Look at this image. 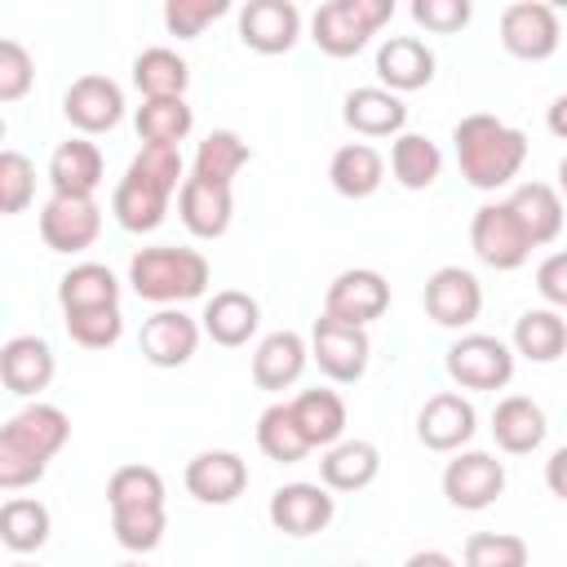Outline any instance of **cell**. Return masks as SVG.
<instances>
[{
	"label": "cell",
	"mask_w": 567,
	"mask_h": 567,
	"mask_svg": "<svg viewBox=\"0 0 567 567\" xmlns=\"http://www.w3.org/2000/svg\"><path fill=\"white\" fill-rule=\"evenodd\" d=\"M49 182H53V195L93 199V190L102 182V151L93 142H84V137H66L49 159Z\"/></svg>",
	"instance_id": "cell-24"
},
{
	"label": "cell",
	"mask_w": 567,
	"mask_h": 567,
	"mask_svg": "<svg viewBox=\"0 0 567 567\" xmlns=\"http://www.w3.org/2000/svg\"><path fill=\"white\" fill-rule=\"evenodd\" d=\"M133 84L146 93V97H182L186 84H190V66L173 53V49H142L133 58Z\"/></svg>",
	"instance_id": "cell-35"
},
{
	"label": "cell",
	"mask_w": 567,
	"mask_h": 567,
	"mask_svg": "<svg viewBox=\"0 0 567 567\" xmlns=\"http://www.w3.org/2000/svg\"><path fill=\"white\" fill-rule=\"evenodd\" d=\"M509 208L518 213V221H523L532 248L558 239V230H563V199H558L554 186H545V182H527V186H518V190L509 195Z\"/></svg>",
	"instance_id": "cell-31"
},
{
	"label": "cell",
	"mask_w": 567,
	"mask_h": 567,
	"mask_svg": "<svg viewBox=\"0 0 567 567\" xmlns=\"http://www.w3.org/2000/svg\"><path fill=\"white\" fill-rule=\"evenodd\" d=\"M13 567H27V563H13Z\"/></svg>",
	"instance_id": "cell-54"
},
{
	"label": "cell",
	"mask_w": 567,
	"mask_h": 567,
	"mask_svg": "<svg viewBox=\"0 0 567 567\" xmlns=\"http://www.w3.org/2000/svg\"><path fill=\"white\" fill-rule=\"evenodd\" d=\"M128 284H133L137 297L159 301V306L190 301V297H199L208 288V261L195 248H173V244L142 248L128 261Z\"/></svg>",
	"instance_id": "cell-4"
},
{
	"label": "cell",
	"mask_w": 567,
	"mask_h": 567,
	"mask_svg": "<svg viewBox=\"0 0 567 567\" xmlns=\"http://www.w3.org/2000/svg\"><path fill=\"white\" fill-rule=\"evenodd\" d=\"M292 416L310 439V447H332L346 434V403L337 390H301L292 399Z\"/></svg>",
	"instance_id": "cell-29"
},
{
	"label": "cell",
	"mask_w": 567,
	"mask_h": 567,
	"mask_svg": "<svg viewBox=\"0 0 567 567\" xmlns=\"http://www.w3.org/2000/svg\"><path fill=\"white\" fill-rule=\"evenodd\" d=\"M0 536L13 554L40 549L49 540V509L31 496H9L4 509H0Z\"/></svg>",
	"instance_id": "cell-40"
},
{
	"label": "cell",
	"mask_w": 567,
	"mask_h": 567,
	"mask_svg": "<svg viewBox=\"0 0 567 567\" xmlns=\"http://www.w3.org/2000/svg\"><path fill=\"white\" fill-rule=\"evenodd\" d=\"M257 447L270 456V461H301L310 452V439L301 434L297 416H292V403H270L261 416H257Z\"/></svg>",
	"instance_id": "cell-37"
},
{
	"label": "cell",
	"mask_w": 567,
	"mask_h": 567,
	"mask_svg": "<svg viewBox=\"0 0 567 567\" xmlns=\"http://www.w3.org/2000/svg\"><path fill=\"white\" fill-rule=\"evenodd\" d=\"M111 532L124 549H155L164 540V509H128V514H111Z\"/></svg>",
	"instance_id": "cell-44"
},
{
	"label": "cell",
	"mask_w": 567,
	"mask_h": 567,
	"mask_svg": "<svg viewBox=\"0 0 567 567\" xmlns=\"http://www.w3.org/2000/svg\"><path fill=\"white\" fill-rule=\"evenodd\" d=\"M120 567H142V563H120Z\"/></svg>",
	"instance_id": "cell-53"
},
{
	"label": "cell",
	"mask_w": 567,
	"mask_h": 567,
	"mask_svg": "<svg viewBox=\"0 0 567 567\" xmlns=\"http://www.w3.org/2000/svg\"><path fill=\"white\" fill-rule=\"evenodd\" d=\"M182 151L177 146H142L111 195V213L124 230H155L168 213V195L182 190Z\"/></svg>",
	"instance_id": "cell-1"
},
{
	"label": "cell",
	"mask_w": 567,
	"mask_h": 567,
	"mask_svg": "<svg viewBox=\"0 0 567 567\" xmlns=\"http://www.w3.org/2000/svg\"><path fill=\"white\" fill-rule=\"evenodd\" d=\"M328 177H332V186H337L346 199H368V195L385 182V159H381L368 142H350V146H341V151L332 155Z\"/></svg>",
	"instance_id": "cell-30"
},
{
	"label": "cell",
	"mask_w": 567,
	"mask_h": 567,
	"mask_svg": "<svg viewBox=\"0 0 567 567\" xmlns=\"http://www.w3.org/2000/svg\"><path fill=\"white\" fill-rule=\"evenodd\" d=\"M248 142L239 137V133H230V128H213L204 142H199V151H195V177H204V182H213V186H230L235 182V173L248 164Z\"/></svg>",
	"instance_id": "cell-36"
},
{
	"label": "cell",
	"mask_w": 567,
	"mask_h": 567,
	"mask_svg": "<svg viewBox=\"0 0 567 567\" xmlns=\"http://www.w3.org/2000/svg\"><path fill=\"white\" fill-rule=\"evenodd\" d=\"M545 483L558 501H567V447H558L549 461H545Z\"/></svg>",
	"instance_id": "cell-49"
},
{
	"label": "cell",
	"mask_w": 567,
	"mask_h": 567,
	"mask_svg": "<svg viewBox=\"0 0 567 567\" xmlns=\"http://www.w3.org/2000/svg\"><path fill=\"white\" fill-rule=\"evenodd\" d=\"M0 377L13 394H40L53 381V350L40 337H13L0 350Z\"/></svg>",
	"instance_id": "cell-23"
},
{
	"label": "cell",
	"mask_w": 567,
	"mask_h": 567,
	"mask_svg": "<svg viewBox=\"0 0 567 567\" xmlns=\"http://www.w3.org/2000/svg\"><path fill=\"white\" fill-rule=\"evenodd\" d=\"M332 514H337V505H332L328 487H319V483H284L270 496V523L284 536H315L332 523Z\"/></svg>",
	"instance_id": "cell-17"
},
{
	"label": "cell",
	"mask_w": 567,
	"mask_h": 567,
	"mask_svg": "<svg viewBox=\"0 0 567 567\" xmlns=\"http://www.w3.org/2000/svg\"><path fill=\"white\" fill-rule=\"evenodd\" d=\"M146 363L155 368H182L195 346H199V323L182 310H155L146 323H142V337H137Z\"/></svg>",
	"instance_id": "cell-18"
},
{
	"label": "cell",
	"mask_w": 567,
	"mask_h": 567,
	"mask_svg": "<svg viewBox=\"0 0 567 567\" xmlns=\"http://www.w3.org/2000/svg\"><path fill=\"white\" fill-rule=\"evenodd\" d=\"M244 487H248V465L235 452L213 447V452H199L186 465V492L204 505H230Z\"/></svg>",
	"instance_id": "cell-19"
},
{
	"label": "cell",
	"mask_w": 567,
	"mask_h": 567,
	"mask_svg": "<svg viewBox=\"0 0 567 567\" xmlns=\"http://www.w3.org/2000/svg\"><path fill=\"white\" fill-rule=\"evenodd\" d=\"M35 80L31 53L18 40H0V102H18Z\"/></svg>",
	"instance_id": "cell-46"
},
{
	"label": "cell",
	"mask_w": 567,
	"mask_h": 567,
	"mask_svg": "<svg viewBox=\"0 0 567 567\" xmlns=\"http://www.w3.org/2000/svg\"><path fill=\"white\" fill-rule=\"evenodd\" d=\"M439 168H443V155H439V146L425 133H399L394 137V146H390V173H394L399 186L425 190V186H434Z\"/></svg>",
	"instance_id": "cell-34"
},
{
	"label": "cell",
	"mask_w": 567,
	"mask_h": 567,
	"mask_svg": "<svg viewBox=\"0 0 567 567\" xmlns=\"http://www.w3.org/2000/svg\"><path fill=\"white\" fill-rule=\"evenodd\" d=\"M368 332L354 328V323H341V319H319L315 332H310V359L319 363V372H328L332 381L350 385L363 377L368 368Z\"/></svg>",
	"instance_id": "cell-9"
},
{
	"label": "cell",
	"mask_w": 567,
	"mask_h": 567,
	"mask_svg": "<svg viewBox=\"0 0 567 567\" xmlns=\"http://www.w3.org/2000/svg\"><path fill=\"white\" fill-rule=\"evenodd\" d=\"M390 310V284L368 270V266H354V270H341L332 284H328V297H323V315L328 319H341V323H372Z\"/></svg>",
	"instance_id": "cell-8"
},
{
	"label": "cell",
	"mask_w": 567,
	"mask_h": 567,
	"mask_svg": "<svg viewBox=\"0 0 567 567\" xmlns=\"http://www.w3.org/2000/svg\"><path fill=\"white\" fill-rule=\"evenodd\" d=\"M319 474H323L328 492H359V487H368L381 474V452L368 439L332 443L328 456L319 461Z\"/></svg>",
	"instance_id": "cell-28"
},
{
	"label": "cell",
	"mask_w": 567,
	"mask_h": 567,
	"mask_svg": "<svg viewBox=\"0 0 567 567\" xmlns=\"http://www.w3.org/2000/svg\"><path fill=\"white\" fill-rule=\"evenodd\" d=\"M394 4L390 0H328L310 18V40L328 58H354L381 22H390Z\"/></svg>",
	"instance_id": "cell-5"
},
{
	"label": "cell",
	"mask_w": 567,
	"mask_h": 567,
	"mask_svg": "<svg viewBox=\"0 0 567 567\" xmlns=\"http://www.w3.org/2000/svg\"><path fill=\"white\" fill-rule=\"evenodd\" d=\"M301 35V13L292 0H248L239 9V40L252 53H288Z\"/></svg>",
	"instance_id": "cell-14"
},
{
	"label": "cell",
	"mask_w": 567,
	"mask_h": 567,
	"mask_svg": "<svg viewBox=\"0 0 567 567\" xmlns=\"http://www.w3.org/2000/svg\"><path fill=\"white\" fill-rule=\"evenodd\" d=\"M62 115L80 128V133H106L120 124L124 115V93L115 80L106 75H80L71 80V89L62 93Z\"/></svg>",
	"instance_id": "cell-16"
},
{
	"label": "cell",
	"mask_w": 567,
	"mask_h": 567,
	"mask_svg": "<svg viewBox=\"0 0 567 567\" xmlns=\"http://www.w3.org/2000/svg\"><path fill=\"white\" fill-rule=\"evenodd\" d=\"M452 146H456V164H461V177L478 190H496V186H509L527 159V137L496 120V115H465L456 128H452Z\"/></svg>",
	"instance_id": "cell-2"
},
{
	"label": "cell",
	"mask_w": 567,
	"mask_h": 567,
	"mask_svg": "<svg viewBox=\"0 0 567 567\" xmlns=\"http://www.w3.org/2000/svg\"><path fill=\"white\" fill-rule=\"evenodd\" d=\"M545 124H549V133H554V137H563V142H567V93H563V97H554V106H549Z\"/></svg>",
	"instance_id": "cell-50"
},
{
	"label": "cell",
	"mask_w": 567,
	"mask_h": 567,
	"mask_svg": "<svg viewBox=\"0 0 567 567\" xmlns=\"http://www.w3.org/2000/svg\"><path fill=\"white\" fill-rule=\"evenodd\" d=\"M447 377L465 390H501L514 377V354L501 337L465 332L461 341L447 346Z\"/></svg>",
	"instance_id": "cell-7"
},
{
	"label": "cell",
	"mask_w": 567,
	"mask_h": 567,
	"mask_svg": "<svg viewBox=\"0 0 567 567\" xmlns=\"http://www.w3.org/2000/svg\"><path fill=\"white\" fill-rule=\"evenodd\" d=\"M177 213H182V221H186L190 235L217 239V235H226V226H230L235 195H230V186H213V182H204V177H186L182 190H177Z\"/></svg>",
	"instance_id": "cell-20"
},
{
	"label": "cell",
	"mask_w": 567,
	"mask_h": 567,
	"mask_svg": "<svg viewBox=\"0 0 567 567\" xmlns=\"http://www.w3.org/2000/svg\"><path fill=\"white\" fill-rule=\"evenodd\" d=\"M536 292H540L549 306L567 310V252H549V257L536 266Z\"/></svg>",
	"instance_id": "cell-48"
},
{
	"label": "cell",
	"mask_w": 567,
	"mask_h": 567,
	"mask_svg": "<svg viewBox=\"0 0 567 567\" xmlns=\"http://www.w3.org/2000/svg\"><path fill=\"white\" fill-rule=\"evenodd\" d=\"M354 567H363V563H354Z\"/></svg>",
	"instance_id": "cell-55"
},
{
	"label": "cell",
	"mask_w": 567,
	"mask_h": 567,
	"mask_svg": "<svg viewBox=\"0 0 567 567\" xmlns=\"http://www.w3.org/2000/svg\"><path fill=\"white\" fill-rule=\"evenodd\" d=\"M483 310V284L461 270V266H443L425 279V315L439 328H465L474 323Z\"/></svg>",
	"instance_id": "cell-13"
},
{
	"label": "cell",
	"mask_w": 567,
	"mask_h": 567,
	"mask_svg": "<svg viewBox=\"0 0 567 567\" xmlns=\"http://www.w3.org/2000/svg\"><path fill=\"white\" fill-rule=\"evenodd\" d=\"M545 430H549V425H545V412H540V403H532L527 394H509V399H501L496 412H492L496 447H505V452H514V456L540 447V443H545Z\"/></svg>",
	"instance_id": "cell-27"
},
{
	"label": "cell",
	"mask_w": 567,
	"mask_h": 567,
	"mask_svg": "<svg viewBox=\"0 0 567 567\" xmlns=\"http://www.w3.org/2000/svg\"><path fill=\"white\" fill-rule=\"evenodd\" d=\"M505 492V465L492 452H461L443 470V496L456 509H487Z\"/></svg>",
	"instance_id": "cell-12"
},
{
	"label": "cell",
	"mask_w": 567,
	"mask_h": 567,
	"mask_svg": "<svg viewBox=\"0 0 567 567\" xmlns=\"http://www.w3.org/2000/svg\"><path fill=\"white\" fill-rule=\"evenodd\" d=\"M102 230V208L84 195H53L40 208V239L53 252H84Z\"/></svg>",
	"instance_id": "cell-11"
},
{
	"label": "cell",
	"mask_w": 567,
	"mask_h": 567,
	"mask_svg": "<svg viewBox=\"0 0 567 567\" xmlns=\"http://www.w3.org/2000/svg\"><path fill=\"white\" fill-rule=\"evenodd\" d=\"M465 567H527V540L514 532H474L465 540Z\"/></svg>",
	"instance_id": "cell-41"
},
{
	"label": "cell",
	"mask_w": 567,
	"mask_h": 567,
	"mask_svg": "<svg viewBox=\"0 0 567 567\" xmlns=\"http://www.w3.org/2000/svg\"><path fill=\"white\" fill-rule=\"evenodd\" d=\"M558 186H563V195H567V155H563V164H558Z\"/></svg>",
	"instance_id": "cell-52"
},
{
	"label": "cell",
	"mask_w": 567,
	"mask_h": 567,
	"mask_svg": "<svg viewBox=\"0 0 567 567\" xmlns=\"http://www.w3.org/2000/svg\"><path fill=\"white\" fill-rule=\"evenodd\" d=\"M195 115L186 106V97H146L137 106V133L146 146H177L190 133Z\"/></svg>",
	"instance_id": "cell-39"
},
{
	"label": "cell",
	"mask_w": 567,
	"mask_h": 567,
	"mask_svg": "<svg viewBox=\"0 0 567 567\" xmlns=\"http://www.w3.org/2000/svg\"><path fill=\"white\" fill-rule=\"evenodd\" d=\"M106 505H111V514L164 509V478L151 465H120L106 483Z\"/></svg>",
	"instance_id": "cell-38"
},
{
	"label": "cell",
	"mask_w": 567,
	"mask_h": 567,
	"mask_svg": "<svg viewBox=\"0 0 567 567\" xmlns=\"http://www.w3.org/2000/svg\"><path fill=\"white\" fill-rule=\"evenodd\" d=\"M501 44L523 62H545L558 49V13L540 0H518L501 13Z\"/></svg>",
	"instance_id": "cell-10"
},
{
	"label": "cell",
	"mask_w": 567,
	"mask_h": 567,
	"mask_svg": "<svg viewBox=\"0 0 567 567\" xmlns=\"http://www.w3.org/2000/svg\"><path fill=\"white\" fill-rule=\"evenodd\" d=\"M257 323H261V310H257V301L248 297V292H239V288H221V292H213L208 297V306H204V332L217 341V346H244L252 332H257Z\"/></svg>",
	"instance_id": "cell-25"
},
{
	"label": "cell",
	"mask_w": 567,
	"mask_h": 567,
	"mask_svg": "<svg viewBox=\"0 0 567 567\" xmlns=\"http://www.w3.org/2000/svg\"><path fill=\"white\" fill-rule=\"evenodd\" d=\"M403 567H456V563H452L443 549H416V554H412Z\"/></svg>",
	"instance_id": "cell-51"
},
{
	"label": "cell",
	"mask_w": 567,
	"mask_h": 567,
	"mask_svg": "<svg viewBox=\"0 0 567 567\" xmlns=\"http://www.w3.org/2000/svg\"><path fill=\"white\" fill-rule=\"evenodd\" d=\"M31 195H35V168H31V159L22 151H4L0 155V208L13 217V213H22L31 204Z\"/></svg>",
	"instance_id": "cell-43"
},
{
	"label": "cell",
	"mask_w": 567,
	"mask_h": 567,
	"mask_svg": "<svg viewBox=\"0 0 567 567\" xmlns=\"http://www.w3.org/2000/svg\"><path fill=\"white\" fill-rule=\"evenodd\" d=\"M71 439V421L53 403H31L0 430V487L18 492L35 483L49 465V456Z\"/></svg>",
	"instance_id": "cell-3"
},
{
	"label": "cell",
	"mask_w": 567,
	"mask_h": 567,
	"mask_svg": "<svg viewBox=\"0 0 567 567\" xmlns=\"http://www.w3.org/2000/svg\"><path fill=\"white\" fill-rule=\"evenodd\" d=\"M58 301H62V315L66 310H97V306H120V279L97 266V261H80L62 275L58 284Z\"/></svg>",
	"instance_id": "cell-32"
},
{
	"label": "cell",
	"mask_w": 567,
	"mask_h": 567,
	"mask_svg": "<svg viewBox=\"0 0 567 567\" xmlns=\"http://www.w3.org/2000/svg\"><path fill=\"white\" fill-rule=\"evenodd\" d=\"M412 18L425 31L452 35V31H461L470 22V0H412Z\"/></svg>",
	"instance_id": "cell-47"
},
{
	"label": "cell",
	"mask_w": 567,
	"mask_h": 567,
	"mask_svg": "<svg viewBox=\"0 0 567 567\" xmlns=\"http://www.w3.org/2000/svg\"><path fill=\"white\" fill-rule=\"evenodd\" d=\"M306 359H310L306 341L297 332L279 328V332H270V337L257 341V350H252V381L261 390H284V385H292L301 377Z\"/></svg>",
	"instance_id": "cell-22"
},
{
	"label": "cell",
	"mask_w": 567,
	"mask_h": 567,
	"mask_svg": "<svg viewBox=\"0 0 567 567\" xmlns=\"http://www.w3.org/2000/svg\"><path fill=\"white\" fill-rule=\"evenodd\" d=\"M474 403L461 399L456 390H439L425 399V408L416 412V439L430 452H456L461 443L474 439Z\"/></svg>",
	"instance_id": "cell-15"
},
{
	"label": "cell",
	"mask_w": 567,
	"mask_h": 567,
	"mask_svg": "<svg viewBox=\"0 0 567 567\" xmlns=\"http://www.w3.org/2000/svg\"><path fill=\"white\" fill-rule=\"evenodd\" d=\"M66 332L75 346L84 350H106L120 341L124 332V319H120V306H97V310H66Z\"/></svg>",
	"instance_id": "cell-42"
},
{
	"label": "cell",
	"mask_w": 567,
	"mask_h": 567,
	"mask_svg": "<svg viewBox=\"0 0 567 567\" xmlns=\"http://www.w3.org/2000/svg\"><path fill=\"white\" fill-rule=\"evenodd\" d=\"M470 244H474V257L492 270H518L527 257H532V239L518 221V213L509 208V199L501 204H483L470 221Z\"/></svg>",
	"instance_id": "cell-6"
},
{
	"label": "cell",
	"mask_w": 567,
	"mask_h": 567,
	"mask_svg": "<svg viewBox=\"0 0 567 567\" xmlns=\"http://www.w3.org/2000/svg\"><path fill=\"white\" fill-rule=\"evenodd\" d=\"M514 350L532 363H554L567 350V319L558 310H523L514 323Z\"/></svg>",
	"instance_id": "cell-33"
},
{
	"label": "cell",
	"mask_w": 567,
	"mask_h": 567,
	"mask_svg": "<svg viewBox=\"0 0 567 567\" xmlns=\"http://www.w3.org/2000/svg\"><path fill=\"white\" fill-rule=\"evenodd\" d=\"M230 4L226 0H168L164 4V27L177 35V40H195L208 22H217Z\"/></svg>",
	"instance_id": "cell-45"
},
{
	"label": "cell",
	"mask_w": 567,
	"mask_h": 567,
	"mask_svg": "<svg viewBox=\"0 0 567 567\" xmlns=\"http://www.w3.org/2000/svg\"><path fill=\"white\" fill-rule=\"evenodd\" d=\"M346 124L354 128V133H363V137H390V133H403V124H408V106H403V97L399 93H390V89H354L350 97H346Z\"/></svg>",
	"instance_id": "cell-26"
},
{
	"label": "cell",
	"mask_w": 567,
	"mask_h": 567,
	"mask_svg": "<svg viewBox=\"0 0 567 567\" xmlns=\"http://www.w3.org/2000/svg\"><path fill=\"white\" fill-rule=\"evenodd\" d=\"M377 75L390 84V93H412L434 80V53L416 35H390L377 49Z\"/></svg>",
	"instance_id": "cell-21"
}]
</instances>
